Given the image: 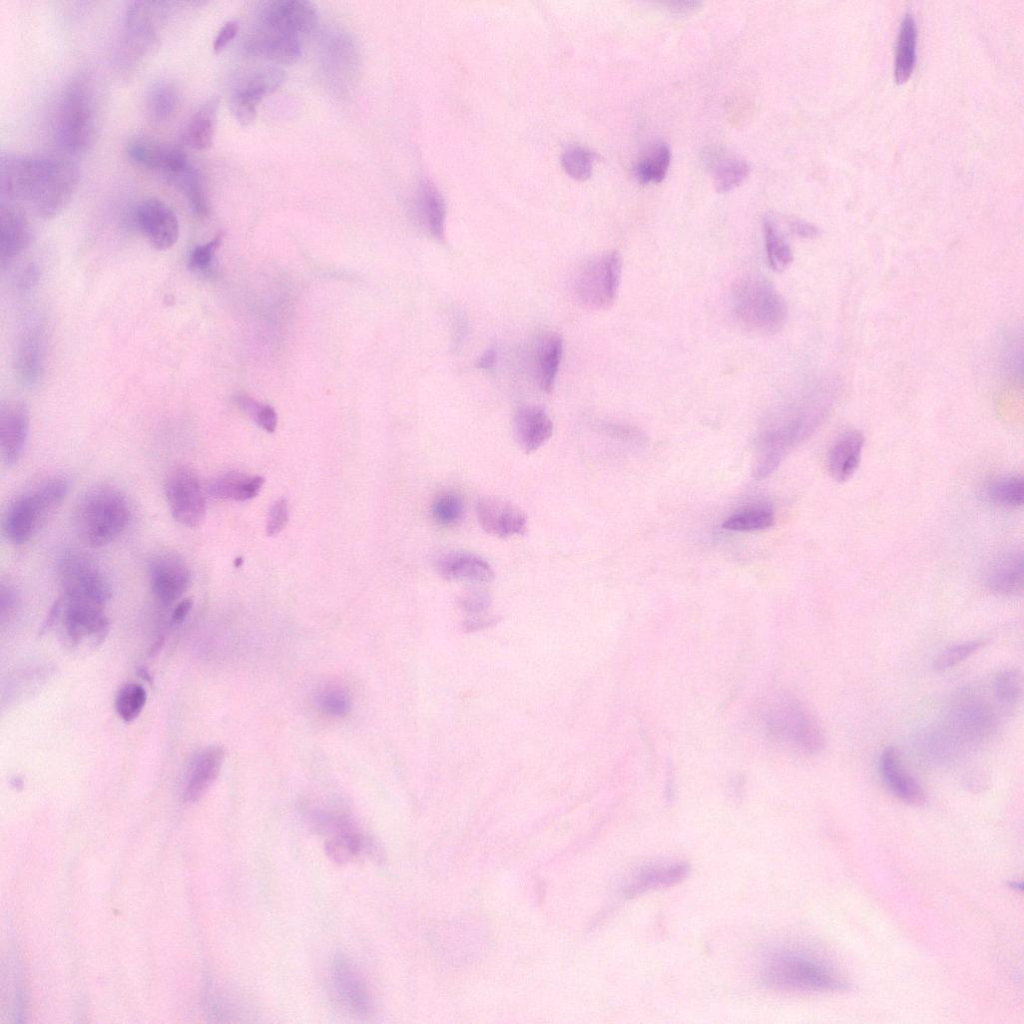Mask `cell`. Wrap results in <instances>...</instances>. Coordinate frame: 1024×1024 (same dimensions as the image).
Segmentation results:
<instances>
[{"label":"cell","mask_w":1024,"mask_h":1024,"mask_svg":"<svg viewBox=\"0 0 1024 1024\" xmlns=\"http://www.w3.org/2000/svg\"><path fill=\"white\" fill-rule=\"evenodd\" d=\"M833 401V392L818 389L775 413L757 441L754 476L773 473L790 449L807 439L822 423Z\"/></svg>","instance_id":"cell-1"},{"label":"cell","mask_w":1024,"mask_h":1024,"mask_svg":"<svg viewBox=\"0 0 1024 1024\" xmlns=\"http://www.w3.org/2000/svg\"><path fill=\"white\" fill-rule=\"evenodd\" d=\"M79 182V169L61 155H25L18 177L17 198L37 216L51 219L71 201Z\"/></svg>","instance_id":"cell-2"},{"label":"cell","mask_w":1024,"mask_h":1024,"mask_svg":"<svg viewBox=\"0 0 1024 1024\" xmlns=\"http://www.w3.org/2000/svg\"><path fill=\"white\" fill-rule=\"evenodd\" d=\"M93 81L75 77L62 89L55 105L52 129L58 146L70 155L88 150L100 126V104Z\"/></svg>","instance_id":"cell-3"},{"label":"cell","mask_w":1024,"mask_h":1024,"mask_svg":"<svg viewBox=\"0 0 1024 1024\" xmlns=\"http://www.w3.org/2000/svg\"><path fill=\"white\" fill-rule=\"evenodd\" d=\"M761 977L767 986L778 990L832 992L846 989V982L828 963L793 950L778 951L768 957Z\"/></svg>","instance_id":"cell-4"},{"label":"cell","mask_w":1024,"mask_h":1024,"mask_svg":"<svg viewBox=\"0 0 1024 1024\" xmlns=\"http://www.w3.org/2000/svg\"><path fill=\"white\" fill-rule=\"evenodd\" d=\"M730 301L735 319L752 332H777L788 316L785 299L769 280L758 274L739 277L732 285Z\"/></svg>","instance_id":"cell-5"},{"label":"cell","mask_w":1024,"mask_h":1024,"mask_svg":"<svg viewBox=\"0 0 1024 1024\" xmlns=\"http://www.w3.org/2000/svg\"><path fill=\"white\" fill-rule=\"evenodd\" d=\"M130 520L127 498L118 488L101 484L90 488L80 499L76 523L82 539L91 547L114 541Z\"/></svg>","instance_id":"cell-6"},{"label":"cell","mask_w":1024,"mask_h":1024,"mask_svg":"<svg viewBox=\"0 0 1024 1024\" xmlns=\"http://www.w3.org/2000/svg\"><path fill=\"white\" fill-rule=\"evenodd\" d=\"M67 492V480L53 476L18 496L9 505L3 519L7 539L16 545L26 543L62 503Z\"/></svg>","instance_id":"cell-7"},{"label":"cell","mask_w":1024,"mask_h":1024,"mask_svg":"<svg viewBox=\"0 0 1024 1024\" xmlns=\"http://www.w3.org/2000/svg\"><path fill=\"white\" fill-rule=\"evenodd\" d=\"M768 733L777 740L809 754L820 753L825 735L817 720L799 702L782 698L769 708L765 717Z\"/></svg>","instance_id":"cell-8"},{"label":"cell","mask_w":1024,"mask_h":1024,"mask_svg":"<svg viewBox=\"0 0 1024 1024\" xmlns=\"http://www.w3.org/2000/svg\"><path fill=\"white\" fill-rule=\"evenodd\" d=\"M58 575L65 601L105 607L111 588L98 565L78 551H65L58 562Z\"/></svg>","instance_id":"cell-9"},{"label":"cell","mask_w":1024,"mask_h":1024,"mask_svg":"<svg viewBox=\"0 0 1024 1024\" xmlns=\"http://www.w3.org/2000/svg\"><path fill=\"white\" fill-rule=\"evenodd\" d=\"M620 277L621 257L617 251L594 256L577 273L574 282L576 296L588 308H609L617 297Z\"/></svg>","instance_id":"cell-10"},{"label":"cell","mask_w":1024,"mask_h":1024,"mask_svg":"<svg viewBox=\"0 0 1024 1024\" xmlns=\"http://www.w3.org/2000/svg\"><path fill=\"white\" fill-rule=\"evenodd\" d=\"M165 497L169 511L179 524L199 527L206 515L205 495L197 473L189 466L174 467L165 481Z\"/></svg>","instance_id":"cell-11"},{"label":"cell","mask_w":1024,"mask_h":1024,"mask_svg":"<svg viewBox=\"0 0 1024 1024\" xmlns=\"http://www.w3.org/2000/svg\"><path fill=\"white\" fill-rule=\"evenodd\" d=\"M148 577L152 593L162 604L181 598L190 585L191 573L184 559L174 552H160L149 561Z\"/></svg>","instance_id":"cell-12"},{"label":"cell","mask_w":1024,"mask_h":1024,"mask_svg":"<svg viewBox=\"0 0 1024 1024\" xmlns=\"http://www.w3.org/2000/svg\"><path fill=\"white\" fill-rule=\"evenodd\" d=\"M134 222L157 250H167L178 240V218L174 211L159 199L147 198L141 201L135 209Z\"/></svg>","instance_id":"cell-13"},{"label":"cell","mask_w":1024,"mask_h":1024,"mask_svg":"<svg viewBox=\"0 0 1024 1024\" xmlns=\"http://www.w3.org/2000/svg\"><path fill=\"white\" fill-rule=\"evenodd\" d=\"M62 607V605H61ZM62 611L65 637L70 645L100 644L109 632V621L104 607L76 601H65Z\"/></svg>","instance_id":"cell-14"},{"label":"cell","mask_w":1024,"mask_h":1024,"mask_svg":"<svg viewBox=\"0 0 1024 1024\" xmlns=\"http://www.w3.org/2000/svg\"><path fill=\"white\" fill-rule=\"evenodd\" d=\"M317 12L312 3L303 0H278L266 3L260 26L299 39L314 30Z\"/></svg>","instance_id":"cell-15"},{"label":"cell","mask_w":1024,"mask_h":1024,"mask_svg":"<svg viewBox=\"0 0 1024 1024\" xmlns=\"http://www.w3.org/2000/svg\"><path fill=\"white\" fill-rule=\"evenodd\" d=\"M126 153L136 166L161 172L171 180L190 164L181 148L149 138L131 140L126 146Z\"/></svg>","instance_id":"cell-16"},{"label":"cell","mask_w":1024,"mask_h":1024,"mask_svg":"<svg viewBox=\"0 0 1024 1024\" xmlns=\"http://www.w3.org/2000/svg\"><path fill=\"white\" fill-rule=\"evenodd\" d=\"M476 514L482 529L496 537L523 535L527 530L524 512L513 503L499 497L480 498L476 504Z\"/></svg>","instance_id":"cell-17"},{"label":"cell","mask_w":1024,"mask_h":1024,"mask_svg":"<svg viewBox=\"0 0 1024 1024\" xmlns=\"http://www.w3.org/2000/svg\"><path fill=\"white\" fill-rule=\"evenodd\" d=\"M333 986L343 1003L357 1014H367L371 1009L368 987L353 961L345 954L338 953L331 964Z\"/></svg>","instance_id":"cell-18"},{"label":"cell","mask_w":1024,"mask_h":1024,"mask_svg":"<svg viewBox=\"0 0 1024 1024\" xmlns=\"http://www.w3.org/2000/svg\"><path fill=\"white\" fill-rule=\"evenodd\" d=\"M29 430V411L18 401H8L0 409V447L5 466H14L24 451Z\"/></svg>","instance_id":"cell-19"},{"label":"cell","mask_w":1024,"mask_h":1024,"mask_svg":"<svg viewBox=\"0 0 1024 1024\" xmlns=\"http://www.w3.org/2000/svg\"><path fill=\"white\" fill-rule=\"evenodd\" d=\"M30 225L23 209L15 202L2 201L0 206V259L4 268L29 245Z\"/></svg>","instance_id":"cell-20"},{"label":"cell","mask_w":1024,"mask_h":1024,"mask_svg":"<svg viewBox=\"0 0 1024 1024\" xmlns=\"http://www.w3.org/2000/svg\"><path fill=\"white\" fill-rule=\"evenodd\" d=\"M879 767L886 786L895 797L912 806H922L926 803L925 791L905 770L896 748L886 747L882 751Z\"/></svg>","instance_id":"cell-21"},{"label":"cell","mask_w":1024,"mask_h":1024,"mask_svg":"<svg viewBox=\"0 0 1024 1024\" xmlns=\"http://www.w3.org/2000/svg\"><path fill=\"white\" fill-rule=\"evenodd\" d=\"M994 725V714L985 703L965 699L953 710L951 726L955 731L948 734L957 744L960 739L979 741L993 731Z\"/></svg>","instance_id":"cell-22"},{"label":"cell","mask_w":1024,"mask_h":1024,"mask_svg":"<svg viewBox=\"0 0 1024 1024\" xmlns=\"http://www.w3.org/2000/svg\"><path fill=\"white\" fill-rule=\"evenodd\" d=\"M163 2L135 1L127 7L125 30L131 48L140 51L153 44L160 19Z\"/></svg>","instance_id":"cell-23"},{"label":"cell","mask_w":1024,"mask_h":1024,"mask_svg":"<svg viewBox=\"0 0 1024 1024\" xmlns=\"http://www.w3.org/2000/svg\"><path fill=\"white\" fill-rule=\"evenodd\" d=\"M513 432L518 446L531 453L543 446L553 433V423L546 411L534 405L518 409L513 420Z\"/></svg>","instance_id":"cell-24"},{"label":"cell","mask_w":1024,"mask_h":1024,"mask_svg":"<svg viewBox=\"0 0 1024 1024\" xmlns=\"http://www.w3.org/2000/svg\"><path fill=\"white\" fill-rule=\"evenodd\" d=\"M436 569L447 580L489 583L494 577L491 565L481 556L467 551H448L436 561Z\"/></svg>","instance_id":"cell-25"},{"label":"cell","mask_w":1024,"mask_h":1024,"mask_svg":"<svg viewBox=\"0 0 1024 1024\" xmlns=\"http://www.w3.org/2000/svg\"><path fill=\"white\" fill-rule=\"evenodd\" d=\"M1023 569L1022 552L1009 550L991 562L985 574V584L995 594L1017 595L1023 590Z\"/></svg>","instance_id":"cell-26"},{"label":"cell","mask_w":1024,"mask_h":1024,"mask_svg":"<svg viewBox=\"0 0 1024 1024\" xmlns=\"http://www.w3.org/2000/svg\"><path fill=\"white\" fill-rule=\"evenodd\" d=\"M44 361V343L41 330L32 326L18 341L14 356L15 372L26 387L35 386L41 378Z\"/></svg>","instance_id":"cell-27"},{"label":"cell","mask_w":1024,"mask_h":1024,"mask_svg":"<svg viewBox=\"0 0 1024 1024\" xmlns=\"http://www.w3.org/2000/svg\"><path fill=\"white\" fill-rule=\"evenodd\" d=\"M864 446L863 434L851 429L843 432L831 446L828 457V471L833 479L844 482L856 472Z\"/></svg>","instance_id":"cell-28"},{"label":"cell","mask_w":1024,"mask_h":1024,"mask_svg":"<svg viewBox=\"0 0 1024 1024\" xmlns=\"http://www.w3.org/2000/svg\"><path fill=\"white\" fill-rule=\"evenodd\" d=\"M224 755L223 748L214 745L202 749L194 756L184 793L188 801H196L206 793L220 773Z\"/></svg>","instance_id":"cell-29"},{"label":"cell","mask_w":1024,"mask_h":1024,"mask_svg":"<svg viewBox=\"0 0 1024 1024\" xmlns=\"http://www.w3.org/2000/svg\"><path fill=\"white\" fill-rule=\"evenodd\" d=\"M248 49L263 58L280 64L295 63L301 55L298 38L259 26L251 37Z\"/></svg>","instance_id":"cell-30"},{"label":"cell","mask_w":1024,"mask_h":1024,"mask_svg":"<svg viewBox=\"0 0 1024 1024\" xmlns=\"http://www.w3.org/2000/svg\"><path fill=\"white\" fill-rule=\"evenodd\" d=\"M534 373L539 387L546 393L553 390L563 353V340L557 333L547 332L536 340Z\"/></svg>","instance_id":"cell-31"},{"label":"cell","mask_w":1024,"mask_h":1024,"mask_svg":"<svg viewBox=\"0 0 1024 1024\" xmlns=\"http://www.w3.org/2000/svg\"><path fill=\"white\" fill-rule=\"evenodd\" d=\"M218 100L210 99L199 107L185 124L182 142L195 150L208 149L214 139Z\"/></svg>","instance_id":"cell-32"},{"label":"cell","mask_w":1024,"mask_h":1024,"mask_svg":"<svg viewBox=\"0 0 1024 1024\" xmlns=\"http://www.w3.org/2000/svg\"><path fill=\"white\" fill-rule=\"evenodd\" d=\"M263 484L264 478L261 476L227 472L210 481L208 493L219 500L247 501L260 492Z\"/></svg>","instance_id":"cell-33"},{"label":"cell","mask_w":1024,"mask_h":1024,"mask_svg":"<svg viewBox=\"0 0 1024 1024\" xmlns=\"http://www.w3.org/2000/svg\"><path fill=\"white\" fill-rule=\"evenodd\" d=\"M689 873L685 863L654 865L643 868L625 888L626 895L634 896L644 891L669 887L682 881Z\"/></svg>","instance_id":"cell-34"},{"label":"cell","mask_w":1024,"mask_h":1024,"mask_svg":"<svg viewBox=\"0 0 1024 1024\" xmlns=\"http://www.w3.org/2000/svg\"><path fill=\"white\" fill-rule=\"evenodd\" d=\"M418 210L421 221L431 236L445 240V203L438 189L429 180H423L418 191Z\"/></svg>","instance_id":"cell-35"},{"label":"cell","mask_w":1024,"mask_h":1024,"mask_svg":"<svg viewBox=\"0 0 1024 1024\" xmlns=\"http://www.w3.org/2000/svg\"><path fill=\"white\" fill-rule=\"evenodd\" d=\"M917 27L912 13H906L901 21L896 44L894 77L898 84L905 83L911 76L916 63Z\"/></svg>","instance_id":"cell-36"},{"label":"cell","mask_w":1024,"mask_h":1024,"mask_svg":"<svg viewBox=\"0 0 1024 1024\" xmlns=\"http://www.w3.org/2000/svg\"><path fill=\"white\" fill-rule=\"evenodd\" d=\"M285 73L277 67H267L253 73L248 81L236 89L232 97L255 106L269 93L277 90L285 81Z\"/></svg>","instance_id":"cell-37"},{"label":"cell","mask_w":1024,"mask_h":1024,"mask_svg":"<svg viewBox=\"0 0 1024 1024\" xmlns=\"http://www.w3.org/2000/svg\"><path fill=\"white\" fill-rule=\"evenodd\" d=\"M180 102L177 87L168 81L155 83L149 90L146 108L149 117L156 123L169 120L177 111Z\"/></svg>","instance_id":"cell-38"},{"label":"cell","mask_w":1024,"mask_h":1024,"mask_svg":"<svg viewBox=\"0 0 1024 1024\" xmlns=\"http://www.w3.org/2000/svg\"><path fill=\"white\" fill-rule=\"evenodd\" d=\"M172 181L177 184L185 195L188 205L199 218L207 217L210 212V204L206 195L201 174L193 165L175 176Z\"/></svg>","instance_id":"cell-39"},{"label":"cell","mask_w":1024,"mask_h":1024,"mask_svg":"<svg viewBox=\"0 0 1024 1024\" xmlns=\"http://www.w3.org/2000/svg\"><path fill=\"white\" fill-rule=\"evenodd\" d=\"M763 235L770 267L776 272L784 271L792 263L793 253L773 218H764Z\"/></svg>","instance_id":"cell-40"},{"label":"cell","mask_w":1024,"mask_h":1024,"mask_svg":"<svg viewBox=\"0 0 1024 1024\" xmlns=\"http://www.w3.org/2000/svg\"><path fill=\"white\" fill-rule=\"evenodd\" d=\"M671 153L665 143L651 147L635 166V175L640 183L661 182L668 171Z\"/></svg>","instance_id":"cell-41"},{"label":"cell","mask_w":1024,"mask_h":1024,"mask_svg":"<svg viewBox=\"0 0 1024 1024\" xmlns=\"http://www.w3.org/2000/svg\"><path fill=\"white\" fill-rule=\"evenodd\" d=\"M774 523L773 512L765 506H750L731 514L722 524L730 531L750 532L769 528Z\"/></svg>","instance_id":"cell-42"},{"label":"cell","mask_w":1024,"mask_h":1024,"mask_svg":"<svg viewBox=\"0 0 1024 1024\" xmlns=\"http://www.w3.org/2000/svg\"><path fill=\"white\" fill-rule=\"evenodd\" d=\"M749 174L748 163L738 157L726 156L716 162L713 168V183L716 191L728 192L739 186Z\"/></svg>","instance_id":"cell-43"},{"label":"cell","mask_w":1024,"mask_h":1024,"mask_svg":"<svg viewBox=\"0 0 1024 1024\" xmlns=\"http://www.w3.org/2000/svg\"><path fill=\"white\" fill-rule=\"evenodd\" d=\"M994 695L1005 710L1015 708L1022 697V675L1017 669H1004L994 679Z\"/></svg>","instance_id":"cell-44"},{"label":"cell","mask_w":1024,"mask_h":1024,"mask_svg":"<svg viewBox=\"0 0 1024 1024\" xmlns=\"http://www.w3.org/2000/svg\"><path fill=\"white\" fill-rule=\"evenodd\" d=\"M464 502L455 491L439 493L432 503V515L435 521L444 527L458 525L464 517Z\"/></svg>","instance_id":"cell-45"},{"label":"cell","mask_w":1024,"mask_h":1024,"mask_svg":"<svg viewBox=\"0 0 1024 1024\" xmlns=\"http://www.w3.org/2000/svg\"><path fill=\"white\" fill-rule=\"evenodd\" d=\"M988 496L997 505L1019 507L1024 500V480L1017 475L1002 477L989 486Z\"/></svg>","instance_id":"cell-46"},{"label":"cell","mask_w":1024,"mask_h":1024,"mask_svg":"<svg viewBox=\"0 0 1024 1024\" xmlns=\"http://www.w3.org/2000/svg\"><path fill=\"white\" fill-rule=\"evenodd\" d=\"M146 700V691L140 684L127 683L119 689L116 695V712L125 722H131L142 712Z\"/></svg>","instance_id":"cell-47"},{"label":"cell","mask_w":1024,"mask_h":1024,"mask_svg":"<svg viewBox=\"0 0 1024 1024\" xmlns=\"http://www.w3.org/2000/svg\"><path fill=\"white\" fill-rule=\"evenodd\" d=\"M593 154L582 147H572L562 155V166L566 173L575 180L583 181L592 172Z\"/></svg>","instance_id":"cell-48"},{"label":"cell","mask_w":1024,"mask_h":1024,"mask_svg":"<svg viewBox=\"0 0 1024 1024\" xmlns=\"http://www.w3.org/2000/svg\"><path fill=\"white\" fill-rule=\"evenodd\" d=\"M984 642L974 640L949 647L933 661V669L937 672L948 670L977 652Z\"/></svg>","instance_id":"cell-49"},{"label":"cell","mask_w":1024,"mask_h":1024,"mask_svg":"<svg viewBox=\"0 0 1024 1024\" xmlns=\"http://www.w3.org/2000/svg\"><path fill=\"white\" fill-rule=\"evenodd\" d=\"M236 402L261 428L267 432H274L277 425V414L271 406L263 405L244 394L238 395Z\"/></svg>","instance_id":"cell-50"},{"label":"cell","mask_w":1024,"mask_h":1024,"mask_svg":"<svg viewBox=\"0 0 1024 1024\" xmlns=\"http://www.w3.org/2000/svg\"><path fill=\"white\" fill-rule=\"evenodd\" d=\"M319 708L327 715L341 717L348 713L350 700L347 693L339 687H327L317 696Z\"/></svg>","instance_id":"cell-51"},{"label":"cell","mask_w":1024,"mask_h":1024,"mask_svg":"<svg viewBox=\"0 0 1024 1024\" xmlns=\"http://www.w3.org/2000/svg\"><path fill=\"white\" fill-rule=\"evenodd\" d=\"M221 241L222 234H218L210 241L196 246L189 256V268L197 272H206L212 264L215 251L220 246Z\"/></svg>","instance_id":"cell-52"},{"label":"cell","mask_w":1024,"mask_h":1024,"mask_svg":"<svg viewBox=\"0 0 1024 1024\" xmlns=\"http://www.w3.org/2000/svg\"><path fill=\"white\" fill-rule=\"evenodd\" d=\"M289 518L288 502L285 498L277 499L268 512L266 522V534L275 536L286 526Z\"/></svg>","instance_id":"cell-53"},{"label":"cell","mask_w":1024,"mask_h":1024,"mask_svg":"<svg viewBox=\"0 0 1024 1024\" xmlns=\"http://www.w3.org/2000/svg\"><path fill=\"white\" fill-rule=\"evenodd\" d=\"M18 604V596L15 589L9 585L2 583L0 588V610H1V622L4 624L8 621L15 613Z\"/></svg>","instance_id":"cell-54"},{"label":"cell","mask_w":1024,"mask_h":1024,"mask_svg":"<svg viewBox=\"0 0 1024 1024\" xmlns=\"http://www.w3.org/2000/svg\"><path fill=\"white\" fill-rule=\"evenodd\" d=\"M231 111L235 119L243 126H248L256 118V106L246 101L231 97Z\"/></svg>","instance_id":"cell-55"},{"label":"cell","mask_w":1024,"mask_h":1024,"mask_svg":"<svg viewBox=\"0 0 1024 1024\" xmlns=\"http://www.w3.org/2000/svg\"><path fill=\"white\" fill-rule=\"evenodd\" d=\"M239 30V24L235 20H229L223 24L219 29L214 42L213 50L215 53L221 52L237 35Z\"/></svg>","instance_id":"cell-56"},{"label":"cell","mask_w":1024,"mask_h":1024,"mask_svg":"<svg viewBox=\"0 0 1024 1024\" xmlns=\"http://www.w3.org/2000/svg\"><path fill=\"white\" fill-rule=\"evenodd\" d=\"M488 605V596L481 591H472L462 599V606L469 611L475 612L484 609Z\"/></svg>","instance_id":"cell-57"},{"label":"cell","mask_w":1024,"mask_h":1024,"mask_svg":"<svg viewBox=\"0 0 1024 1024\" xmlns=\"http://www.w3.org/2000/svg\"><path fill=\"white\" fill-rule=\"evenodd\" d=\"M789 227L793 234L802 238H815L820 234L818 227L802 220L789 221Z\"/></svg>","instance_id":"cell-58"},{"label":"cell","mask_w":1024,"mask_h":1024,"mask_svg":"<svg viewBox=\"0 0 1024 1024\" xmlns=\"http://www.w3.org/2000/svg\"><path fill=\"white\" fill-rule=\"evenodd\" d=\"M192 604L193 602L190 598L181 600L173 610L171 617L172 622L174 624L182 623L189 614Z\"/></svg>","instance_id":"cell-59"},{"label":"cell","mask_w":1024,"mask_h":1024,"mask_svg":"<svg viewBox=\"0 0 1024 1024\" xmlns=\"http://www.w3.org/2000/svg\"><path fill=\"white\" fill-rule=\"evenodd\" d=\"M496 350L494 347L488 348L477 360L476 366L481 369H490L494 366L496 361Z\"/></svg>","instance_id":"cell-60"},{"label":"cell","mask_w":1024,"mask_h":1024,"mask_svg":"<svg viewBox=\"0 0 1024 1024\" xmlns=\"http://www.w3.org/2000/svg\"><path fill=\"white\" fill-rule=\"evenodd\" d=\"M37 276L36 268L30 265L21 276L19 284L24 289L30 288L36 282Z\"/></svg>","instance_id":"cell-61"},{"label":"cell","mask_w":1024,"mask_h":1024,"mask_svg":"<svg viewBox=\"0 0 1024 1024\" xmlns=\"http://www.w3.org/2000/svg\"><path fill=\"white\" fill-rule=\"evenodd\" d=\"M698 5H699V2H696V1H677V2H669L668 3V6L670 7V9L674 10L675 12L691 11L694 8H696Z\"/></svg>","instance_id":"cell-62"}]
</instances>
